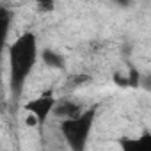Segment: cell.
<instances>
[{
	"label": "cell",
	"instance_id": "cell-1",
	"mask_svg": "<svg viewBox=\"0 0 151 151\" xmlns=\"http://www.w3.org/2000/svg\"><path fill=\"white\" fill-rule=\"evenodd\" d=\"M37 62V37L34 32L22 34L9 46V89L13 98L18 100L23 86Z\"/></svg>",
	"mask_w": 151,
	"mask_h": 151
},
{
	"label": "cell",
	"instance_id": "cell-2",
	"mask_svg": "<svg viewBox=\"0 0 151 151\" xmlns=\"http://www.w3.org/2000/svg\"><path fill=\"white\" fill-rule=\"evenodd\" d=\"M94 116H96V110L89 109V110H84L78 117L64 119L60 123V132H62L68 146L71 147V151H84L87 139L91 135Z\"/></svg>",
	"mask_w": 151,
	"mask_h": 151
},
{
	"label": "cell",
	"instance_id": "cell-3",
	"mask_svg": "<svg viewBox=\"0 0 151 151\" xmlns=\"http://www.w3.org/2000/svg\"><path fill=\"white\" fill-rule=\"evenodd\" d=\"M55 101H57V100H55L52 94H43V96H39V98H34V100L27 101V103L23 105V110L29 112L30 116H34L39 124H43V123L48 119V116L52 114Z\"/></svg>",
	"mask_w": 151,
	"mask_h": 151
},
{
	"label": "cell",
	"instance_id": "cell-4",
	"mask_svg": "<svg viewBox=\"0 0 151 151\" xmlns=\"http://www.w3.org/2000/svg\"><path fill=\"white\" fill-rule=\"evenodd\" d=\"M84 112V107L77 101H73V100H57L55 105H53V110H52V116L55 117H60L62 121L64 119H75V117H78L80 114Z\"/></svg>",
	"mask_w": 151,
	"mask_h": 151
},
{
	"label": "cell",
	"instance_id": "cell-5",
	"mask_svg": "<svg viewBox=\"0 0 151 151\" xmlns=\"http://www.w3.org/2000/svg\"><path fill=\"white\" fill-rule=\"evenodd\" d=\"M123 151H151V135L144 132L139 139H121Z\"/></svg>",
	"mask_w": 151,
	"mask_h": 151
},
{
	"label": "cell",
	"instance_id": "cell-6",
	"mask_svg": "<svg viewBox=\"0 0 151 151\" xmlns=\"http://www.w3.org/2000/svg\"><path fill=\"white\" fill-rule=\"evenodd\" d=\"M9 23H11V13L0 6V57H2L7 43V34H9Z\"/></svg>",
	"mask_w": 151,
	"mask_h": 151
},
{
	"label": "cell",
	"instance_id": "cell-7",
	"mask_svg": "<svg viewBox=\"0 0 151 151\" xmlns=\"http://www.w3.org/2000/svg\"><path fill=\"white\" fill-rule=\"evenodd\" d=\"M41 57H43L45 64H48V66H52V68H62V66H64V57L59 55V53L53 52V50H43Z\"/></svg>",
	"mask_w": 151,
	"mask_h": 151
},
{
	"label": "cell",
	"instance_id": "cell-8",
	"mask_svg": "<svg viewBox=\"0 0 151 151\" xmlns=\"http://www.w3.org/2000/svg\"><path fill=\"white\" fill-rule=\"evenodd\" d=\"M84 82H89V77H87V75H73V77H69L71 87H78V86H82Z\"/></svg>",
	"mask_w": 151,
	"mask_h": 151
},
{
	"label": "cell",
	"instance_id": "cell-9",
	"mask_svg": "<svg viewBox=\"0 0 151 151\" xmlns=\"http://www.w3.org/2000/svg\"><path fill=\"white\" fill-rule=\"evenodd\" d=\"M27 124H29V126H37L39 123H37V119H36L34 116H30V114H27Z\"/></svg>",
	"mask_w": 151,
	"mask_h": 151
}]
</instances>
